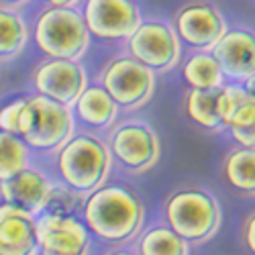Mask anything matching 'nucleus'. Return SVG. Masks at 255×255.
<instances>
[{
    "mask_svg": "<svg viewBox=\"0 0 255 255\" xmlns=\"http://www.w3.org/2000/svg\"><path fill=\"white\" fill-rule=\"evenodd\" d=\"M82 217L100 241L123 247L137 239L145 223L143 200L125 186H100L84 196Z\"/></svg>",
    "mask_w": 255,
    "mask_h": 255,
    "instance_id": "nucleus-1",
    "label": "nucleus"
},
{
    "mask_svg": "<svg viewBox=\"0 0 255 255\" xmlns=\"http://www.w3.org/2000/svg\"><path fill=\"white\" fill-rule=\"evenodd\" d=\"M163 221L188 245H204L219 233L223 210L217 196L202 186H180L163 202Z\"/></svg>",
    "mask_w": 255,
    "mask_h": 255,
    "instance_id": "nucleus-2",
    "label": "nucleus"
},
{
    "mask_svg": "<svg viewBox=\"0 0 255 255\" xmlns=\"http://www.w3.org/2000/svg\"><path fill=\"white\" fill-rule=\"evenodd\" d=\"M55 153L63 186L80 196H88L111 178L113 157L104 139L96 133H74Z\"/></svg>",
    "mask_w": 255,
    "mask_h": 255,
    "instance_id": "nucleus-3",
    "label": "nucleus"
},
{
    "mask_svg": "<svg viewBox=\"0 0 255 255\" xmlns=\"http://www.w3.org/2000/svg\"><path fill=\"white\" fill-rule=\"evenodd\" d=\"M76 133L72 109L43 96H29L20 109L16 137L31 149L55 153Z\"/></svg>",
    "mask_w": 255,
    "mask_h": 255,
    "instance_id": "nucleus-4",
    "label": "nucleus"
},
{
    "mask_svg": "<svg viewBox=\"0 0 255 255\" xmlns=\"http://www.w3.org/2000/svg\"><path fill=\"white\" fill-rule=\"evenodd\" d=\"M90 39L78 6H47L33 23V41L45 57L80 59Z\"/></svg>",
    "mask_w": 255,
    "mask_h": 255,
    "instance_id": "nucleus-5",
    "label": "nucleus"
},
{
    "mask_svg": "<svg viewBox=\"0 0 255 255\" xmlns=\"http://www.w3.org/2000/svg\"><path fill=\"white\" fill-rule=\"evenodd\" d=\"M113 163L125 174L143 176L157 165L161 157V141L155 129L141 119H125L115 123L104 139Z\"/></svg>",
    "mask_w": 255,
    "mask_h": 255,
    "instance_id": "nucleus-6",
    "label": "nucleus"
},
{
    "mask_svg": "<svg viewBox=\"0 0 255 255\" xmlns=\"http://www.w3.org/2000/svg\"><path fill=\"white\" fill-rule=\"evenodd\" d=\"M157 76L127 51L113 55L98 74V86L123 113H135L151 100Z\"/></svg>",
    "mask_w": 255,
    "mask_h": 255,
    "instance_id": "nucleus-7",
    "label": "nucleus"
},
{
    "mask_svg": "<svg viewBox=\"0 0 255 255\" xmlns=\"http://www.w3.org/2000/svg\"><path fill=\"white\" fill-rule=\"evenodd\" d=\"M125 51L155 76L176 70L182 59V45L172 23L157 16L141 18L137 29L125 41Z\"/></svg>",
    "mask_w": 255,
    "mask_h": 255,
    "instance_id": "nucleus-8",
    "label": "nucleus"
},
{
    "mask_svg": "<svg viewBox=\"0 0 255 255\" xmlns=\"http://www.w3.org/2000/svg\"><path fill=\"white\" fill-rule=\"evenodd\" d=\"M172 27L180 39V45H186L192 51H210L227 33L229 23L217 4L208 0H190L174 12Z\"/></svg>",
    "mask_w": 255,
    "mask_h": 255,
    "instance_id": "nucleus-9",
    "label": "nucleus"
},
{
    "mask_svg": "<svg viewBox=\"0 0 255 255\" xmlns=\"http://www.w3.org/2000/svg\"><path fill=\"white\" fill-rule=\"evenodd\" d=\"M80 12L90 37L111 43H125L143 18L135 0H84Z\"/></svg>",
    "mask_w": 255,
    "mask_h": 255,
    "instance_id": "nucleus-10",
    "label": "nucleus"
},
{
    "mask_svg": "<svg viewBox=\"0 0 255 255\" xmlns=\"http://www.w3.org/2000/svg\"><path fill=\"white\" fill-rule=\"evenodd\" d=\"M31 84L39 96L72 109L78 96L88 86V76L80 59L45 57L35 66Z\"/></svg>",
    "mask_w": 255,
    "mask_h": 255,
    "instance_id": "nucleus-11",
    "label": "nucleus"
},
{
    "mask_svg": "<svg viewBox=\"0 0 255 255\" xmlns=\"http://www.w3.org/2000/svg\"><path fill=\"white\" fill-rule=\"evenodd\" d=\"M229 84H245L255 76V41L247 27L227 29L210 49Z\"/></svg>",
    "mask_w": 255,
    "mask_h": 255,
    "instance_id": "nucleus-12",
    "label": "nucleus"
},
{
    "mask_svg": "<svg viewBox=\"0 0 255 255\" xmlns=\"http://www.w3.org/2000/svg\"><path fill=\"white\" fill-rule=\"evenodd\" d=\"M39 255H88L90 235L76 217H37Z\"/></svg>",
    "mask_w": 255,
    "mask_h": 255,
    "instance_id": "nucleus-13",
    "label": "nucleus"
},
{
    "mask_svg": "<svg viewBox=\"0 0 255 255\" xmlns=\"http://www.w3.org/2000/svg\"><path fill=\"white\" fill-rule=\"evenodd\" d=\"M53 190V182L41 169L27 165L18 174L0 182V198L6 204L39 217Z\"/></svg>",
    "mask_w": 255,
    "mask_h": 255,
    "instance_id": "nucleus-14",
    "label": "nucleus"
},
{
    "mask_svg": "<svg viewBox=\"0 0 255 255\" xmlns=\"http://www.w3.org/2000/svg\"><path fill=\"white\" fill-rule=\"evenodd\" d=\"M0 255H39L37 217L0 204Z\"/></svg>",
    "mask_w": 255,
    "mask_h": 255,
    "instance_id": "nucleus-15",
    "label": "nucleus"
},
{
    "mask_svg": "<svg viewBox=\"0 0 255 255\" xmlns=\"http://www.w3.org/2000/svg\"><path fill=\"white\" fill-rule=\"evenodd\" d=\"M74 121H78L84 129H90L94 133L109 131L117 123L119 109L113 98L106 94L98 84L96 86H86L84 92L72 106Z\"/></svg>",
    "mask_w": 255,
    "mask_h": 255,
    "instance_id": "nucleus-16",
    "label": "nucleus"
},
{
    "mask_svg": "<svg viewBox=\"0 0 255 255\" xmlns=\"http://www.w3.org/2000/svg\"><path fill=\"white\" fill-rule=\"evenodd\" d=\"M225 184L241 196L255 194V149L253 147H235L223 159Z\"/></svg>",
    "mask_w": 255,
    "mask_h": 255,
    "instance_id": "nucleus-17",
    "label": "nucleus"
},
{
    "mask_svg": "<svg viewBox=\"0 0 255 255\" xmlns=\"http://www.w3.org/2000/svg\"><path fill=\"white\" fill-rule=\"evenodd\" d=\"M29 35V25L18 8L0 4V61L16 59L25 51Z\"/></svg>",
    "mask_w": 255,
    "mask_h": 255,
    "instance_id": "nucleus-18",
    "label": "nucleus"
},
{
    "mask_svg": "<svg viewBox=\"0 0 255 255\" xmlns=\"http://www.w3.org/2000/svg\"><path fill=\"white\" fill-rule=\"evenodd\" d=\"M182 78L192 90H217L227 80L210 51H194L182 63Z\"/></svg>",
    "mask_w": 255,
    "mask_h": 255,
    "instance_id": "nucleus-19",
    "label": "nucleus"
},
{
    "mask_svg": "<svg viewBox=\"0 0 255 255\" xmlns=\"http://www.w3.org/2000/svg\"><path fill=\"white\" fill-rule=\"evenodd\" d=\"M217 90H192L184 96V113L198 129L204 133H223L227 131L217 113Z\"/></svg>",
    "mask_w": 255,
    "mask_h": 255,
    "instance_id": "nucleus-20",
    "label": "nucleus"
},
{
    "mask_svg": "<svg viewBox=\"0 0 255 255\" xmlns=\"http://www.w3.org/2000/svg\"><path fill=\"white\" fill-rule=\"evenodd\" d=\"M135 251L139 255H190V245L163 223L149 227L143 235L139 233Z\"/></svg>",
    "mask_w": 255,
    "mask_h": 255,
    "instance_id": "nucleus-21",
    "label": "nucleus"
},
{
    "mask_svg": "<svg viewBox=\"0 0 255 255\" xmlns=\"http://www.w3.org/2000/svg\"><path fill=\"white\" fill-rule=\"evenodd\" d=\"M27 165H31V155L23 139L0 131V182L18 174Z\"/></svg>",
    "mask_w": 255,
    "mask_h": 255,
    "instance_id": "nucleus-22",
    "label": "nucleus"
},
{
    "mask_svg": "<svg viewBox=\"0 0 255 255\" xmlns=\"http://www.w3.org/2000/svg\"><path fill=\"white\" fill-rule=\"evenodd\" d=\"M227 131L239 143V147L255 149V96H249L241 109L233 115L227 125Z\"/></svg>",
    "mask_w": 255,
    "mask_h": 255,
    "instance_id": "nucleus-23",
    "label": "nucleus"
},
{
    "mask_svg": "<svg viewBox=\"0 0 255 255\" xmlns=\"http://www.w3.org/2000/svg\"><path fill=\"white\" fill-rule=\"evenodd\" d=\"M82 202H84V196L76 194L74 190H70L68 186H53L41 215H47V217H76V212L82 208Z\"/></svg>",
    "mask_w": 255,
    "mask_h": 255,
    "instance_id": "nucleus-24",
    "label": "nucleus"
},
{
    "mask_svg": "<svg viewBox=\"0 0 255 255\" xmlns=\"http://www.w3.org/2000/svg\"><path fill=\"white\" fill-rule=\"evenodd\" d=\"M249 96H253V92H249L243 84H229L227 82L225 86L219 88V92H217V113H219L221 123L225 125V129H227L229 121L233 119V115L241 109L243 102Z\"/></svg>",
    "mask_w": 255,
    "mask_h": 255,
    "instance_id": "nucleus-25",
    "label": "nucleus"
},
{
    "mask_svg": "<svg viewBox=\"0 0 255 255\" xmlns=\"http://www.w3.org/2000/svg\"><path fill=\"white\" fill-rule=\"evenodd\" d=\"M23 104H25V98H16L0 109V131L16 135V125H18V117H20Z\"/></svg>",
    "mask_w": 255,
    "mask_h": 255,
    "instance_id": "nucleus-26",
    "label": "nucleus"
},
{
    "mask_svg": "<svg viewBox=\"0 0 255 255\" xmlns=\"http://www.w3.org/2000/svg\"><path fill=\"white\" fill-rule=\"evenodd\" d=\"M241 237H243V243H245L247 251L253 255V251H255V217H253V212H249L245 223H243Z\"/></svg>",
    "mask_w": 255,
    "mask_h": 255,
    "instance_id": "nucleus-27",
    "label": "nucleus"
},
{
    "mask_svg": "<svg viewBox=\"0 0 255 255\" xmlns=\"http://www.w3.org/2000/svg\"><path fill=\"white\" fill-rule=\"evenodd\" d=\"M47 6H78L82 0H43Z\"/></svg>",
    "mask_w": 255,
    "mask_h": 255,
    "instance_id": "nucleus-28",
    "label": "nucleus"
},
{
    "mask_svg": "<svg viewBox=\"0 0 255 255\" xmlns=\"http://www.w3.org/2000/svg\"><path fill=\"white\" fill-rule=\"evenodd\" d=\"M31 0H0V4L10 6V8H23L25 4H29Z\"/></svg>",
    "mask_w": 255,
    "mask_h": 255,
    "instance_id": "nucleus-29",
    "label": "nucleus"
},
{
    "mask_svg": "<svg viewBox=\"0 0 255 255\" xmlns=\"http://www.w3.org/2000/svg\"><path fill=\"white\" fill-rule=\"evenodd\" d=\"M106 255H139L135 249H127V247H117L113 251H109Z\"/></svg>",
    "mask_w": 255,
    "mask_h": 255,
    "instance_id": "nucleus-30",
    "label": "nucleus"
}]
</instances>
